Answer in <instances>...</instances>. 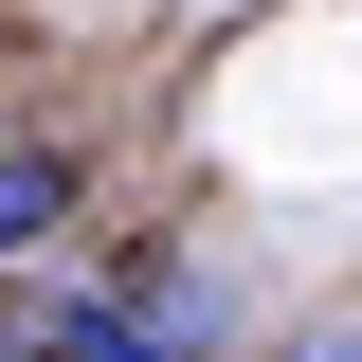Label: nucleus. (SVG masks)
I'll return each instance as SVG.
<instances>
[{"instance_id":"nucleus-3","label":"nucleus","mask_w":362,"mask_h":362,"mask_svg":"<svg viewBox=\"0 0 362 362\" xmlns=\"http://www.w3.org/2000/svg\"><path fill=\"white\" fill-rule=\"evenodd\" d=\"M290 362H362V344H290Z\"/></svg>"},{"instance_id":"nucleus-2","label":"nucleus","mask_w":362,"mask_h":362,"mask_svg":"<svg viewBox=\"0 0 362 362\" xmlns=\"http://www.w3.org/2000/svg\"><path fill=\"white\" fill-rule=\"evenodd\" d=\"M54 218H73V145H0V272L37 254Z\"/></svg>"},{"instance_id":"nucleus-1","label":"nucleus","mask_w":362,"mask_h":362,"mask_svg":"<svg viewBox=\"0 0 362 362\" xmlns=\"http://www.w3.org/2000/svg\"><path fill=\"white\" fill-rule=\"evenodd\" d=\"M18 344H37V362H181L163 326H127V308H90V290H54V308L18 326Z\"/></svg>"}]
</instances>
